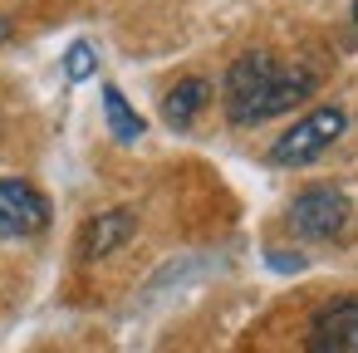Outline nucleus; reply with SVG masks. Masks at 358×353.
<instances>
[{"mask_svg": "<svg viewBox=\"0 0 358 353\" xmlns=\"http://www.w3.org/2000/svg\"><path fill=\"white\" fill-rule=\"evenodd\" d=\"M309 94H314V74L299 64H280L270 55H241L226 74V113L241 128H255Z\"/></svg>", "mask_w": 358, "mask_h": 353, "instance_id": "nucleus-1", "label": "nucleus"}, {"mask_svg": "<svg viewBox=\"0 0 358 353\" xmlns=\"http://www.w3.org/2000/svg\"><path fill=\"white\" fill-rule=\"evenodd\" d=\"M343 128H348L343 108H314V113H304L285 138H275L270 162H275V167H304V162H314L319 152H329V147L343 138Z\"/></svg>", "mask_w": 358, "mask_h": 353, "instance_id": "nucleus-2", "label": "nucleus"}, {"mask_svg": "<svg viewBox=\"0 0 358 353\" xmlns=\"http://www.w3.org/2000/svg\"><path fill=\"white\" fill-rule=\"evenodd\" d=\"M348 216H353V206L338 187H309L289 201V231L304 240H334L348 226Z\"/></svg>", "mask_w": 358, "mask_h": 353, "instance_id": "nucleus-3", "label": "nucleus"}, {"mask_svg": "<svg viewBox=\"0 0 358 353\" xmlns=\"http://www.w3.org/2000/svg\"><path fill=\"white\" fill-rule=\"evenodd\" d=\"M50 226V201L20 177H0V240H25Z\"/></svg>", "mask_w": 358, "mask_h": 353, "instance_id": "nucleus-4", "label": "nucleus"}, {"mask_svg": "<svg viewBox=\"0 0 358 353\" xmlns=\"http://www.w3.org/2000/svg\"><path fill=\"white\" fill-rule=\"evenodd\" d=\"M309 353H358V299H338L314 314Z\"/></svg>", "mask_w": 358, "mask_h": 353, "instance_id": "nucleus-5", "label": "nucleus"}, {"mask_svg": "<svg viewBox=\"0 0 358 353\" xmlns=\"http://www.w3.org/2000/svg\"><path fill=\"white\" fill-rule=\"evenodd\" d=\"M133 231H138V216H133L128 206L99 211V216L79 231V255H84V260H103V255H113V250H118Z\"/></svg>", "mask_w": 358, "mask_h": 353, "instance_id": "nucleus-6", "label": "nucleus"}, {"mask_svg": "<svg viewBox=\"0 0 358 353\" xmlns=\"http://www.w3.org/2000/svg\"><path fill=\"white\" fill-rule=\"evenodd\" d=\"M206 99H211L206 79H182V84H172V89H167V99H162V118H167V128L187 133V128L201 118Z\"/></svg>", "mask_w": 358, "mask_h": 353, "instance_id": "nucleus-7", "label": "nucleus"}, {"mask_svg": "<svg viewBox=\"0 0 358 353\" xmlns=\"http://www.w3.org/2000/svg\"><path fill=\"white\" fill-rule=\"evenodd\" d=\"M103 118H108V133H113L118 143H138L143 128H148V123L138 118V108L123 99V89H113V84L103 89Z\"/></svg>", "mask_w": 358, "mask_h": 353, "instance_id": "nucleus-8", "label": "nucleus"}, {"mask_svg": "<svg viewBox=\"0 0 358 353\" xmlns=\"http://www.w3.org/2000/svg\"><path fill=\"white\" fill-rule=\"evenodd\" d=\"M94 69H99V55H94V45H89V40L69 45V55H64V79H69V84H84Z\"/></svg>", "mask_w": 358, "mask_h": 353, "instance_id": "nucleus-9", "label": "nucleus"}, {"mask_svg": "<svg viewBox=\"0 0 358 353\" xmlns=\"http://www.w3.org/2000/svg\"><path fill=\"white\" fill-rule=\"evenodd\" d=\"M6 40H10V20H6V15H0V45H6Z\"/></svg>", "mask_w": 358, "mask_h": 353, "instance_id": "nucleus-10", "label": "nucleus"}, {"mask_svg": "<svg viewBox=\"0 0 358 353\" xmlns=\"http://www.w3.org/2000/svg\"><path fill=\"white\" fill-rule=\"evenodd\" d=\"M353 25H358V0H353Z\"/></svg>", "mask_w": 358, "mask_h": 353, "instance_id": "nucleus-11", "label": "nucleus"}]
</instances>
